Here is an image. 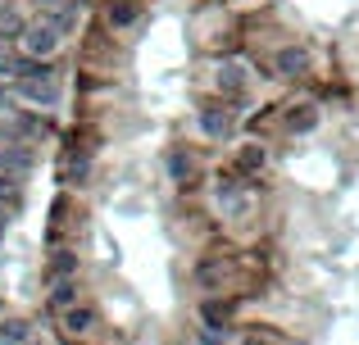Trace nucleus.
Here are the masks:
<instances>
[{
    "instance_id": "obj_1",
    "label": "nucleus",
    "mask_w": 359,
    "mask_h": 345,
    "mask_svg": "<svg viewBox=\"0 0 359 345\" xmlns=\"http://www.w3.org/2000/svg\"><path fill=\"white\" fill-rule=\"evenodd\" d=\"M14 87H18L23 100H32V105H41V109L60 105V78H55V69L46 59H18Z\"/></svg>"
},
{
    "instance_id": "obj_2",
    "label": "nucleus",
    "mask_w": 359,
    "mask_h": 345,
    "mask_svg": "<svg viewBox=\"0 0 359 345\" xmlns=\"http://www.w3.org/2000/svg\"><path fill=\"white\" fill-rule=\"evenodd\" d=\"M60 45H64V32H60V23H55L50 14H36L32 23H27V32H23L27 59H50Z\"/></svg>"
},
{
    "instance_id": "obj_3",
    "label": "nucleus",
    "mask_w": 359,
    "mask_h": 345,
    "mask_svg": "<svg viewBox=\"0 0 359 345\" xmlns=\"http://www.w3.org/2000/svg\"><path fill=\"white\" fill-rule=\"evenodd\" d=\"M201 132L210 136V141H232L237 136V114H232L228 105H210V109H201Z\"/></svg>"
},
{
    "instance_id": "obj_4",
    "label": "nucleus",
    "mask_w": 359,
    "mask_h": 345,
    "mask_svg": "<svg viewBox=\"0 0 359 345\" xmlns=\"http://www.w3.org/2000/svg\"><path fill=\"white\" fill-rule=\"evenodd\" d=\"M96 328H100V314L91 309V304H78V309L60 314V332H64L69 341H82V337H91Z\"/></svg>"
},
{
    "instance_id": "obj_5",
    "label": "nucleus",
    "mask_w": 359,
    "mask_h": 345,
    "mask_svg": "<svg viewBox=\"0 0 359 345\" xmlns=\"http://www.w3.org/2000/svg\"><path fill=\"white\" fill-rule=\"evenodd\" d=\"M273 69H278V78H287V82L309 78V50H300V45H282V50L273 55Z\"/></svg>"
},
{
    "instance_id": "obj_6",
    "label": "nucleus",
    "mask_w": 359,
    "mask_h": 345,
    "mask_svg": "<svg viewBox=\"0 0 359 345\" xmlns=\"http://www.w3.org/2000/svg\"><path fill=\"white\" fill-rule=\"evenodd\" d=\"M87 177H91V150H64V160H60V182L64 186H87Z\"/></svg>"
},
{
    "instance_id": "obj_7",
    "label": "nucleus",
    "mask_w": 359,
    "mask_h": 345,
    "mask_svg": "<svg viewBox=\"0 0 359 345\" xmlns=\"http://www.w3.org/2000/svg\"><path fill=\"white\" fill-rule=\"evenodd\" d=\"M214 195H219V204H223L228 213H241L245 204H250V195H245V177H241V173H228V177H219Z\"/></svg>"
},
{
    "instance_id": "obj_8",
    "label": "nucleus",
    "mask_w": 359,
    "mask_h": 345,
    "mask_svg": "<svg viewBox=\"0 0 359 345\" xmlns=\"http://www.w3.org/2000/svg\"><path fill=\"white\" fill-rule=\"evenodd\" d=\"M164 169H168V182H177V186H187L196 177V155L187 150V146H173V150L164 155Z\"/></svg>"
},
{
    "instance_id": "obj_9",
    "label": "nucleus",
    "mask_w": 359,
    "mask_h": 345,
    "mask_svg": "<svg viewBox=\"0 0 359 345\" xmlns=\"http://www.w3.org/2000/svg\"><path fill=\"white\" fill-rule=\"evenodd\" d=\"M196 286H201V291H219L223 286V277H228V264H223V255H205L201 264H196Z\"/></svg>"
},
{
    "instance_id": "obj_10",
    "label": "nucleus",
    "mask_w": 359,
    "mask_h": 345,
    "mask_svg": "<svg viewBox=\"0 0 359 345\" xmlns=\"http://www.w3.org/2000/svg\"><path fill=\"white\" fill-rule=\"evenodd\" d=\"M27 23H32V18H23V9H18V5H9V0H5V5H0V41H23V32H27Z\"/></svg>"
},
{
    "instance_id": "obj_11",
    "label": "nucleus",
    "mask_w": 359,
    "mask_h": 345,
    "mask_svg": "<svg viewBox=\"0 0 359 345\" xmlns=\"http://www.w3.org/2000/svg\"><path fill=\"white\" fill-rule=\"evenodd\" d=\"M105 23L118 27V32L141 23V0H105Z\"/></svg>"
},
{
    "instance_id": "obj_12",
    "label": "nucleus",
    "mask_w": 359,
    "mask_h": 345,
    "mask_svg": "<svg viewBox=\"0 0 359 345\" xmlns=\"http://www.w3.org/2000/svg\"><path fill=\"white\" fill-rule=\"evenodd\" d=\"M46 277H50V282H64V277H78V250H69V246H55V250H50V264H46Z\"/></svg>"
},
{
    "instance_id": "obj_13",
    "label": "nucleus",
    "mask_w": 359,
    "mask_h": 345,
    "mask_svg": "<svg viewBox=\"0 0 359 345\" xmlns=\"http://www.w3.org/2000/svg\"><path fill=\"white\" fill-rule=\"evenodd\" d=\"M201 323L210 332H228V323H232V304L228 300H219V295H214V300H205L201 304Z\"/></svg>"
},
{
    "instance_id": "obj_14",
    "label": "nucleus",
    "mask_w": 359,
    "mask_h": 345,
    "mask_svg": "<svg viewBox=\"0 0 359 345\" xmlns=\"http://www.w3.org/2000/svg\"><path fill=\"white\" fill-rule=\"evenodd\" d=\"M50 309H60V314L78 309V277H64V282H50Z\"/></svg>"
},
{
    "instance_id": "obj_15",
    "label": "nucleus",
    "mask_w": 359,
    "mask_h": 345,
    "mask_svg": "<svg viewBox=\"0 0 359 345\" xmlns=\"http://www.w3.org/2000/svg\"><path fill=\"white\" fill-rule=\"evenodd\" d=\"M245 78H250V73H245V64H223V69H219V91L237 100L241 91H245Z\"/></svg>"
},
{
    "instance_id": "obj_16",
    "label": "nucleus",
    "mask_w": 359,
    "mask_h": 345,
    "mask_svg": "<svg viewBox=\"0 0 359 345\" xmlns=\"http://www.w3.org/2000/svg\"><path fill=\"white\" fill-rule=\"evenodd\" d=\"M318 118H323V114H318L314 105H300V109H291V114H287V132H296V136H309V132L318 127Z\"/></svg>"
},
{
    "instance_id": "obj_17",
    "label": "nucleus",
    "mask_w": 359,
    "mask_h": 345,
    "mask_svg": "<svg viewBox=\"0 0 359 345\" xmlns=\"http://www.w3.org/2000/svg\"><path fill=\"white\" fill-rule=\"evenodd\" d=\"M264 164H269V150H264V146H241L237 150V173L241 177H255Z\"/></svg>"
},
{
    "instance_id": "obj_18",
    "label": "nucleus",
    "mask_w": 359,
    "mask_h": 345,
    "mask_svg": "<svg viewBox=\"0 0 359 345\" xmlns=\"http://www.w3.org/2000/svg\"><path fill=\"white\" fill-rule=\"evenodd\" d=\"M27 169H32V150H27V146H9V150L0 155V173H14V177H23Z\"/></svg>"
},
{
    "instance_id": "obj_19",
    "label": "nucleus",
    "mask_w": 359,
    "mask_h": 345,
    "mask_svg": "<svg viewBox=\"0 0 359 345\" xmlns=\"http://www.w3.org/2000/svg\"><path fill=\"white\" fill-rule=\"evenodd\" d=\"M0 345H32V328L23 318H0Z\"/></svg>"
},
{
    "instance_id": "obj_20",
    "label": "nucleus",
    "mask_w": 359,
    "mask_h": 345,
    "mask_svg": "<svg viewBox=\"0 0 359 345\" xmlns=\"http://www.w3.org/2000/svg\"><path fill=\"white\" fill-rule=\"evenodd\" d=\"M0 204H5L9 213L23 204V177H14V173H0Z\"/></svg>"
},
{
    "instance_id": "obj_21",
    "label": "nucleus",
    "mask_w": 359,
    "mask_h": 345,
    "mask_svg": "<svg viewBox=\"0 0 359 345\" xmlns=\"http://www.w3.org/2000/svg\"><path fill=\"white\" fill-rule=\"evenodd\" d=\"M14 73H18V55L0 41V78H14Z\"/></svg>"
},
{
    "instance_id": "obj_22",
    "label": "nucleus",
    "mask_w": 359,
    "mask_h": 345,
    "mask_svg": "<svg viewBox=\"0 0 359 345\" xmlns=\"http://www.w3.org/2000/svg\"><path fill=\"white\" fill-rule=\"evenodd\" d=\"M41 5V14H60V9H82L87 0H36Z\"/></svg>"
},
{
    "instance_id": "obj_23",
    "label": "nucleus",
    "mask_w": 359,
    "mask_h": 345,
    "mask_svg": "<svg viewBox=\"0 0 359 345\" xmlns=\"http://www.w3.org/2000/svg\"><path fill=\"white\" fill-rule=\"evenodd\" d=\"M245 345H282V337H278V332H264V328H259V332H255V337L245 341Z\"/></svg>"
},
{
    "instance_id": "obj_24",
    "label": "nucleus",
    "mask_w": 359,
    "mask_h": 345,
    "mask_svg": "<svg viewBox=\"0 0 359 345\" xmlns=\"http://www.w3.org/2000/svg\"><path fill=\"white\" fill-rule=\"evenodd\" d=\"M0 114H14V96H9L5 87H0Z\"/></svg>"
},
{
    "instance_id": "obj_25",
    "label": "nucleus",
    "mask_w": 359,
    "mask_h": 345,
    "mask_svg": "<svg viewBox=\"0 0 359 345\" xmlns=\"http://www.w3.org/2000/svg\"><path fill=\"white\" fill-rule=\"evenodd\" d=\"M5 223H9V209H5V204H0V232H5Z\"/></svg>"
},
{
    "instance_id": "obj_26",
    "label": "nucleus",
    "mask_w": 359,
    "mask_h": 345,
    "mask_svg": "<svg viewBox=\"0 0 359 345\" xmlns=\"http://www.w3.org/2000/svg\"><path fill=\"white\" fill-rule=\"evenodd\" d=\"M69 345H82V341H69Z\"/></svg>"
},
{
    "instance_id": "obj_27",
    "label": "nucleus",
    "mask_w": 359,
    "mask_h": 345,
    "mask_svg": "<svg viewBox=\"0 0 359 345\" xmlns=\"http://www.w3.org/2000/svg\"><path fill=\"white\" fill-rule=\"evenodd\" d=\"M32 345H36V341H32Z\"/></svg>"
}]
</instances>
